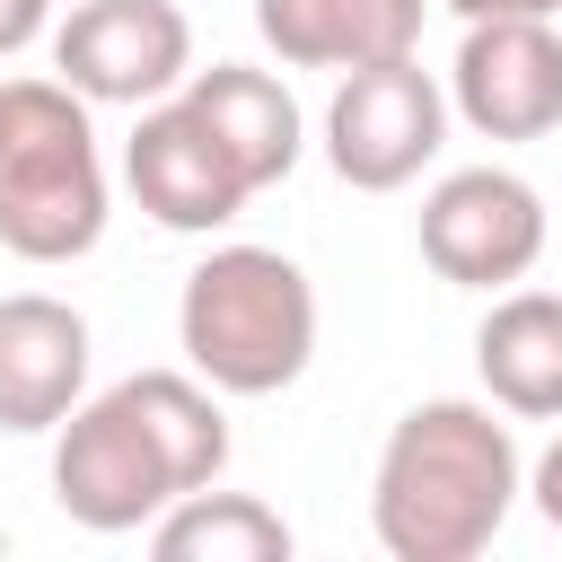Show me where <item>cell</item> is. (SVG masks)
<instances>
[{
    "label": "cell",
    "mask_w": 562,
    "mask_h": 562,
    "mask_svg": "<svg viewBox=\"0 0 562 562\" xmlns=\"http://www.w3.org/2000/svg\"><path fill=\"white\" fill-rule=\"evenodd\" d=\"M518 492H527V465H518L501 404L430 395L378 448L369 527L395 562H474L518 509Z\"/></svg>",
    "instance_id": "1"
},
{
    "label": "cell",
    "mask_w": 562,
    "mask_h": 562,
    "mask_svg": "<svg viewBox=\"0 0 562 562\" xmlns=\"http://www.w3.org/2000/svg\"><path fill=\"white\" fill-rule=\"evenodd\" d=\"M105 237V167L88 97L53 79H0V246L18 263H79Z\"/></svg>",
    "instance_id": "2"
},
{
    "label": "cell",
    "mask_w": 562,
    "mask_h": 562,
    "mask_svg": "<svg viewBox=\"0 0 562 562\" xmlns=\"http://www.w3.org/2000/svg\"><path fill=\"white\" fill-rule=\"evenodd\" d=\"M176 342L220 395H281L316 360V290L272 246H211L184 272Z\"/></svg>",
    "instance_id": "3"
},
{
    "label": "cell",
    "mask_w": 562,
    "mask_h": 562,
    "mask_svg": "<svg viewBox=\"0 0 562 562\" xmlns=\"http://www.w3.org/2000/svg\"><path fill=\"white\" fill-rule=\"evenodd\" d=\"M448 88L404 53V61H369V70H342L334 105H325V167L351 184V193H404L439 140H448Z\"/></svg>",
    "instance_id": "4"
},
{
    "label": "cell",
    "mask_w": 562,
    "mask_h": 562,
    "mask_svg": "<svg viewBox=\"0 0 562 562\" xmlns=\"http://www.w3.org/2000/svg\"><path fill=\"white\" fill-rule=\"evenodd\" d=\"M53 501L88 536H132V527H149L176 501V474H167L158 439L140 430V413L114 386L105 395H79L70 422L53 430Z\"/></svg>",
    "instance_id": "5"
},
{
    "label": "cell",
    "mask_w": 562,
    "mask_h": 562,
    "mask_svg": "<svg viewBox=\"0 0 562 562\" xmlns=\"http://www.w3.org/2000/svg\"><path fill=\"white\" fill-rule=\"evenodd\" d=\"M544 255V193L509 167H457L422 193V263L457 290H509Z\"/></svg>",
    "instance_id": "6"
},
{
    "label": "cell",
    "mask_w": 562,
    "mask_h": 562,
    "mask_svg": "<svg viewBox=\"0 0 562 562\" xmlns=\"http://www.w3.org/2000/svg\"><path fill=\"white\" fill-rule=\"evenodd\" d=\"M53 70L88 105H158L193 79V18L176 0H79L53 26Z\"/></svg>",
    "instance_id": "7"
},
{
    "label": "cell",
    "mask_w": 562,
    "mask_h": 562,
    "mask_svg": "<svg viewBox=\"0 0 562 562\" xmlns=\"http://www.w3.org/2000/svg\"><path fill=\"white\" fill-rule=\"evenodd\" d=\"M123 184H132V202H140L158 228H176V237H211V228H228V220L255 202L246 167H237V158L220 149V132L184 105V88L158 97V105H140V123H132V140H123Z\"/></svg>",
    "instance_id": "8"
},
{
    "label": "cell",
    "mask_w": 562,
    "mask_h": 562,
    "mask_svg": "<svg viewBox=\"0 0 562 562\" xmlns=\"http://www.w3.org/2000/svg\"><path fill=\"white\" fill-rule=\"evenodd\" d=\"M448 105L483 140L562 132V35L553 18H474L448 61Z\"/></svg>",
    "instance_id": "9"
},
{
    "label": "cell",
    "mask_w": 562,
    "mask_h": 562,
    "mask_svg": "<svg viewBox=\"0 0 562 562\" xmlns=\"http://www.w3.org/2000/svg\"><path fill=\"white\" fill-rule=\"evenodd\" d=\"M88 395V316L53 290L0 299V430H61Z\"/></svg>",
    "instance_id": "10"
},
{
    "label": "cell",
    "mask_w": 562,
    "mask_h": 562,
    "mask_svg": "<svg viewBox=\"0 0 562 562\" xmlns=\"http://www.w3.org/2000/svg\"><path fill=\"white\" fill-rule=\"evenodd\" d=\"M430 0H255V35L290 70H369L422 53Z\"/></svg>",
    "instance_id": "11"
},
{
    "label": "cell",
    "mask_w": 562,
    "mask_h": 562,
    "mask_svg": "<svg viewBox=\"0 0 562 562\" xmlns=\"http://www.w3.org/2000/svg\"><path fill=\"white\" fill-rule=\"evenodd\" d=\"M184 105L220 132V149L246 167L255 193L281 184V176L299 167V149H307L299 97H290L272 70H255V61H211V70H193V79H184Z\"/></svg>",
    "instance_id": "12"
},
{
    "label": "cell",
    "mask_w": 562,
    "mask_h": 562,
    "mask_svg": "<svg viewBox=\"0 0 562 562\" xmlns=\"http://www.w3.org/2000/svg\"><path fill=\"white\" fill-rule=\"evenodd\" d=\"M483 395L518 422H562V290H501L474 325Z\"/></svg>",
    "instance_id": "13"
},
{
    "label": "cell",
    "mask_w": 562,
    "mask_h": 562,
    "mask_svg": "<svg viewBox=\"0 0 562 562\" xmlns=\"http://www.w3.org/2000/svg\"><path fill=\"white\" fill-rule=\"evenodd\" d=\"M114 395H123V404L140 413V430L158 439V457H167V474H176V501L228 474V413H220V386H211L202 369H132Z\"/></svg>",
    "instance_id": "14"
},
{
    "label": "cell",
    "mask_w": 562,
    "mask_h": 562,
    "mask_svg": "<svg viewBox=\"0 0 562 562\" xmlns=\"http://www.w3.org/2000/svg\"><path fill=\"white\" fill-rule=\"evenodd\" d=\"M149 544L167 562H290V518L255 492H184L149 518Z\"/></svg>",
    "instance_id": "15"
},
{
    "label": "cell",
    "mask_w": 562,
    "mask_h": 562,
    "mask_svg": "<svg viewBox=\"0 0 562 562\" xmlns=\"http://www.w3.org/2000/svg\"><path fill=\"white\" fill-rule=\"evenodd\" d=\"M527 501H536V518L562 536V430H553V448L527 465Z\"/></svg>",
    "instance_id": "16"
},
{
    "label": "cell",
    "mask_w": 562,
    "mask_h": 562,
    "mask_svg": "<svg viewBox=\"0 0 562 562\" xmlns=\"http://www.w3.org/2000/svg\"><path fill=\"white\" fill-rule=\"evenodd\" d=\"M44 26H53V0H0V61H9V53H26Z\"/></svg>",
    "instance_id": "17"
},
{
    "label": "cell",
    "mask_w": 562,
    "mask_h": 562,
    "mask_svg": "<svg viewBox=\"0 0 562 562\" xmlns=\"http://www.w3.org/2000/svg\"><path fill=\"white\" fill-rule=\"evenodd\" d=\"M439 9H457L465 26L474 18H562V0H439Z\"/></svg>",
    "instance_id": "18"
}]
</instances>
